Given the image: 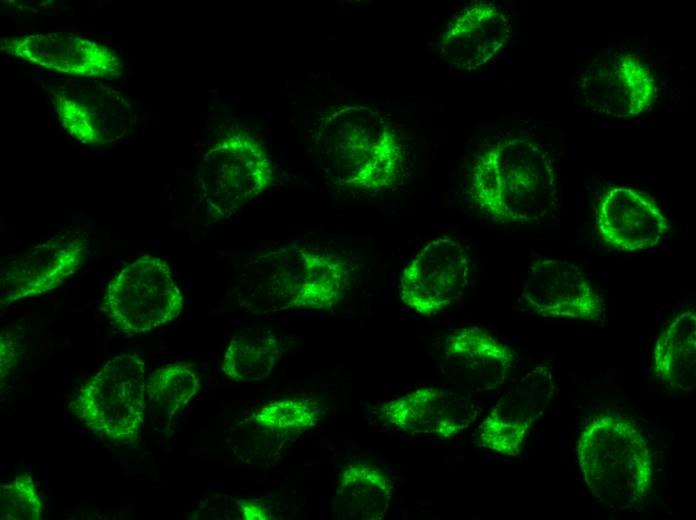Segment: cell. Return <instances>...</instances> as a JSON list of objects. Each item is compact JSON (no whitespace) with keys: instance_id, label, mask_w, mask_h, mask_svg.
I'll use <instances>...</instances> for the list:
<instances>
[{"instance_id":"cell-10","label":"cell","mask_w":696,"mask_h":520,"mask_svg":"<svg viewBox=\"0 0 696 520\" xmlns=\"http://www.w3.org/2000/svg\"><path fill=\"white\" fill-rule=\"evenodd\" d=\"M523 297L544 318L598 322L605 317L602 296L575 264L557 259H539L526 277Z\"/></svg>"},{"instance_id":"cell-9","label":"cell","mask_w":696,"mask_h":520,"mask_svg":"<svg viewBox=\"0 0 696 520\" xmlns=\"http://www.w3.org/2000/svg\"><path fill=\"white\" fill-rule=\"evenodd\" d=\"M87 247L82 237L56 236L2 262L1 306L43 295L61 286L81 269Z\"/></svg>"},{"instance_id":"cell-5","label":"cell","mask_w":696,"mask_h":520,"mask_svg":"<svg viewBox=\"0 0 696 520\" xmlns=\"http://www.w3.org/2000/svg\"><path fill=\"white\" fill-rule=\"evenodd\" d=\"M183 304L168 263L144 254L126 264L109 282L103 309L115 329L141 335L175 320Z\"/></svg>"},{"instance_id":"cell-3","label":"cell","mask_w":696,"mask_h":520,"mask_svg":"<svg viewBox=\"0 0 696 520\" xmlns=\"http://www.w3.org/2000/svg\"><path fill=\"white\" fill-rule=\"evenodd\" d=\"M321 142L338 178L362 191L394 185L403 172L404 151L389 120L366 107H344L329 115Z\"/></svg>"},{"instance_id":"cell-24","label":"cell","mask_w":696,"mask_h":520,"mask_svg":"<svg viewBox=\"0 0 696 520\" xmlns=\"http://www.w3.org/2000/svg\"><path fill=\"white\" fill-rule=\"evenodd\" d=\"M42 505L29 473L18 474L0 488L1 520H38Z\"/></svg>"},{"instance_id":"cell-18","label":"cell","mask_w":696,"mask_h":520,"mask_svg":"<svg viewBox=\"0 0 696 520\" xmlns=\"http://www.w3.org/2000/svg\"><path fill=\"white\" fill-rule=\"evenodd\" d=\"M511 19L496 4L482 1L463 8L441 41V56L451 65L472 71L492 60L507 44Z\"/></svg>"},{"instance_id":"cell-7","label":"cell","mask_w":696,"mask_h":520,"mask_svg":"<svg viewBox=\"0 0 696 520\" xmlns=\"http://www.w3.org/2000/svg\"><path fill=\"white\" fill-rule=\"evenodd\" d=\"M200 181L210 210L229 216L267 188L271 182L270 161L253 140L231 137L207 152Z\"/></svg>"},{"instance_id":"cell-25","label":"cell","mask_w":696,"mask_h":520,"mask_svg":"<svg viewBox=\"0 0 696 520\" xmlns=\"http://www.w3.org/2000/svg\"><path fill=\"white\" fill-rule=\"evenodd\" d=\"M238 504L240 506L242 519L267 520L272 518L268 508L257 500L240 499L238 500Z\"/></svg>"},{"instance_id":"cell-13","label":"cell","mask_w":696,"mask_h":520,"mask_svg":"<svg viewBox=\"0 0 696 520\" xmlns=\"http://www.w3.org/2000/svg\"><path fill=\"white\" fill-rule=\"evenodd\" d=\"M581 89L591 109L623 119L646 112L658 98L652 70L634 53L616 55L591 68Z\"/></svg>"},{"instance_id":"cell-6","label":"cell","mask_w":696,"mask_h":520,"mask_svg":"<svg viewBox=\"0 0 696 520\" xmlns=\"http://www.w3.org/2000/svg\"><path fill=\"white\" fill-rule=\"evenodd\" d=\"M471 275V259L451 237L428 241L400 277L402 302L426 317L437 314L463 294Z\"/></svg>"},{"instance_id":"cell-17","label":"cell","mask_w":696,"mask_h":520,"mask_svg":"<svg viewBox=\"0 0 696 520\" xmlns=\"http://www.w3.org/2000/svg\"><path fill=\"white\" fill-rule=\"evenodd\" d=\"M444 356L452 381L467 394L498 388L515 362L509 346L476 326L453 330L445 340Z\"/></svg>"},{"instance_id":"cell-11","label":"cell","mask_w":696,"mask_h":520,"mask_svg":"<svg viewBox=\"0 0 696 520\" xmlns=\"http://www.w3.org/2000/svg\"><path fill=\"white\" fill-rule=\"evenodd\" d=\"M555 391L547 366L529 371L491 409L479 426V443L500 455L515 457L531 428L545 413Z\"/></svg>"},{"instance_id":"cell-2","label":"cell","mask_w":696,"mask_h":520,"mask_svg":"<svg viewBox=\"0 0 696 520\" xmlns=\"http://www.w3.org/2000/svg\"><path fill=\"white\" fill-rule=\"evenodd\" d=\"M576 453L585 484L603 505L628 511L650 494L652 450L630 419L611 414L592 418L581 431Z\"/></svg>"},{"instance_id":"cell-23","label":"cell","mask_w":696,"mask_h":520,"mask_svg":"<svg viewBox=\"0 0 696 520\" xmlns=\"http://www.w3.org/2000/svg\"><path fill=\"white\" fill-rule=\"evenodd\" d=\"M321 416L319 403L311 399L287 398L266 404L254 418L261 426L286 430L313 427Z\"/></svg>"},{"instance_id":"cell-19","label":"cell","mask_w":696,"mask_h":520,"mask_svg":"<svg viewBox=\"0 0 696 520\" xmlns=\"http://www.w3.org/2000/svg\"><path fill=\"white\" fill-rule=\"evenodd\" d=\"M393 483L381 470L365 463L344 467L335 491L334 514L347 520H381L390 508Z\"/></svg>"},{"instance_id":"cell-21","label":"cell","mask_w":696,"mask_h":520,"mask_svg":"<svg viewBox=\"0 0 696 520\" xmlns=\"http://www.w3.org/2000/svg\"><path fill=\"white\" fill-rule=\"evenodd\" d=\"M279 353L278 339L271 330L263 327L247 328L229 341L221 368L235 382L259 381L270 375Z\"/></svg>"},{"instance_id":"cell-20","label":"cell","mask_w":696,"mask_h":520,"mask_svg":"<svg viewBox=\"0 0 696 520\" xmlns=\"http://www.w3.org/2000/svg\"><path fill=\"white\" fill-rule=\"evenodd\" d=\"M653 371L666 386L691 392L696 383V314H677L658 336L653 348Z\"/></svg>"},{"instance_id":"cell-1","label":"cell","mask_w":696,"mask_h":520,"mask_svg":"<svg viewBox=\"0 0 696 520\" xmlns=\"http://www.w3.org/2000/svg\"><path fill=\"white\" fill-rule=\"evenodd\" d=\"M469 191L494 222L527 225L544 218L556 201V171L548 152L523 137L502 139L480 153L470 170Z\"/></svg>"},{"instance_id":"cell-8","label":"cell","mask_w":696,"mask_h":520,"mask_svg":"<svg viewBox=\"0 0 696 520\" xmlns=\"http://www.w3.org/2000/svg\"><path fill=\"white\" fill-rule=\"evenodd\" d=\"M49 93L62 127L83 144L105 145L132 130V105L119 91L88 83L53 87Z\"/></svg>"},{"instance_id":"cell-16","label":"cell","mask_w":696,"mask_h":520,"mask_svg":"<svg viewBox=\"0 0 696 520\" xmlns=\"http://www.w3.org/2000/svg\"><path fill=\"white\" fill-rule=\"evenodd\" d=\"M289 256L273 275L289 307L328 310L343 299L351 271L342 258L303 248Z\"/></svg>"},{"instance_id":"cell-4","label":"cell","mask_w":696,"mask_h":520,"mask_svg":"<svg viewBox=\"0 0 696 520\" xmlns=\"http://www.w3.org/2000/svg\"><path fill=\"white\" fill-rule=\"evenodd\" d=\"M145 362L136 352L107 361L78 391L71 412L93 433L113 442L136 439L145 414Z\"/></svg>"},{"instance_id":"cell-22","label":"cell","mask_w":696,"mask_h":520,"mask_svg":"<svg viewBox=\"0 0 696 520\" xmlns=\"http://www.w3.org/2000/svg\"><path fill=\"white\" fill-rule=\"evenodd\" d=\"M200 380L190 365L169 364L153 371L146 381L150 404L169 419L199 391Z\"/></svg>"},{"instance_id":"cell-14","label":"cell","mask_w":696,"mask_h":520,"mask_svg":"<svg viewBox=\"0 0 696 520\" xmlns=\"http://www.w3.org/2000/svg\"><path fill=\"white\" fill-rule=\"evenodd\" d=\"M595 226L608 247L624 252L656 247L671 228L650 195L624 186L609 188L602 195Z\"/></svg>"},{"instance_id":"cell-15","label":"cell","mask_w":696,"mask_h":520,"mask_svg":"<svg viewBox=\"0 0 696 520\" xmlns=\"http://www.w3.org/2000/svg\"><path fill=\"white\" fill-rule=\"evenodd\" d=\"M380 410L386 421L402 432L443 440L468 429L478 414L468 396L435 386L388 401Z\"/></svg>"},{"instance_id":"cell-12","label":"cell","mask_w":696,"mask_h":520,"mask_svg":"<svg viewBox=\"0 0 696 520\" xmlns=\"http://www.w3.org/2000/svg\"><path fill=\"white\" fill-rule=\"evenodd\" d=\"M1 50L44 69L84 78H115L124 71L112 48L68 33L4 38Z\"/></svg>"}]
</instances>
